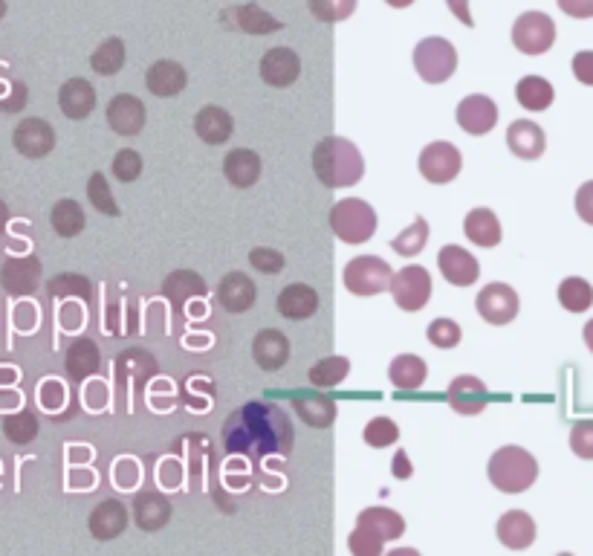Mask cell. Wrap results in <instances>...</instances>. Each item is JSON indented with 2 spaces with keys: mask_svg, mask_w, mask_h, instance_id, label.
Segmentation results:
<instances>
[{
  "mask_svg": "<svg viewBox=\"0 0 593 556\" xmlns=\"http://www.w3.org/2000/svg\"><path fill=\"white\" fill-rule=\"evenodd\" d=\"M313 171L327 189H348L362 180L365 160L351 139L327 137L313 148Z\"/></svg>",
  "mask_w": 593,
  "mask_h": 556,
  "instance_id": "cell-1",
  "label": "cell"
},
{
  "mask_svg": "<svg viewBox=\"0 0 593 556\" xmlns=\"http://www.w3.org/2000/svg\"><path fill=\"white\" fill-rule=\"evenodd\" d=\"M539 478V461L521 446H501L489 458V481L501 493H524Z\"/></svg>",
  "mask_w": 593,
  "mask_h": 556,
  "instance_id": "cell-2",
  "label": "cell"
},
{
  "mask_svg": "<svg viewBox=\"0 0 593 556\" xmlns=\"http://www.w3.org/2000/svg\"><path fill=\"white\" fill-rule=\"evenodd\" d=\"M330 229L345 244H365L377 232V212L359 197H345L330 209Z\"/></svg>",
  "mask_w": 593,
  "mask_h": 556,
  "instance_id": "cell-3",
  "label": "cell"
},
{
  "mask_svg": "<svg viewBox=\"0 0 593 556\" xmlns=\"http://www.w3.org/2000/svg\"><path fill=\"white\" fill-rule=\"evenodd\" d=\"M414 70L429 84L449 82L458 70V50L446 38H423L414 47Z\"/></svg>",
  "mask_w": 593,
  "mask_h": 556,
  "instance_id": "cell-4",
  "label": "cell"
},
{
  "mask_svg": "<svg viewBox=\"0 0 593 556\" xmlns=\"http://www.w3.org/2000/svg\"><path fill=\"white\" fill-rule=\"evenodd\" d=\"M391 278V264L379 255H356L342 270V281L353 296H377L391 287Z\"/></svg>",
  "mask_w": 593,
  "mask_h": 556,
  "instance_id": "cell-5",
  "label": "cell"
},
{
  "mask_svg": "<svg viewBox=\"0 0 593 556\" xmlns=\"http://www.w3.org/2000/svg\"><path fill=\"white\" fill-rule=\"evenodd\" d=\"M388 290H391V296H394V302H397L400 310L417 313V310L429 305V299H432V276H429L426 267L408 264V267L394 273Z\"/></svg>",
  "mask_w": 593,
  "mask_h": 556,
  "instance_id": "cell-6",
  "label": "cell"
},
{
  "mask_svg": "<svg viewBox=\"0 0 593 556\" xmlns=\"http://www.w3.org/2000/svg\"><path fill=\"white\" fill-rule=\"evenodd\" d=\"M556 41V24L544 12H524L513 27V44L524 56H544Z\"/></svg>",
  "mask_w": 593,
  "mask_h": 556,
  "instance_id": "cell-7",
  "label": "cell"
},
{
  "mask_svg": "<svg viewBox=\"0 0 593 556\" xmlns=\"http://www.w3.org/2000/svg\"><path fill=\"white\" fill-rule=\"evenodd\" d=\"M460 168H463V157L452 142H432L420 154V174L434 186L452 183L460 174Z\"/></svg>",
  "mask_w": 593,
  "mask_h": 556,
  "instance_id": "cell-8",
  "label": "cell"
},
{
  "mask_svg": "<svg viewBox=\"0 0 593 556\" xmlns=\"http://www.w3.org/2000/svg\"><path fill=\"white\" fill-rule=\"evenodd\" d=\"M475 307L489 325H510L518 316V293L504 281H492L478 293Z\"/></svg>",
  "mask_w": 593,
  "mask_h": 556,
  "instance_id": "cell-9",
  "label": "cell"
},
{
  "mask_svg": "<svg viewBox=\"0 0 593 556\" xmlns=\"http://www.w3.org/2000/svg\"><path fill=\"white\" fill-rule=\"evenodd\" d=\"M455 119H458V125L466 134L484 137V134H489L498 125V105L489 96H484V93H472V96H466L458 105Z\"/></svg>",
  "mask_w": 593,
  "mask_h": 556,
  "instance_id": "cell-10",
  "label": "cell"
},
{
  "mask_svg": "<svg viewBox=\"0 0 593 556\" xmlns=\"http://www.w3.org/2000/svg\"><path fill=\"white\" fill-rule=\"evenodd\" d=\"M12 142H15L18 154H24L29 160H41V157H47L55 148V131L50 122L32 116V119H24V122L15 128Z\"/></svg>",
  "mask_w": 593,
  "mask_h": 556,
  "instance_id": "cell-11",
  "label": "cell"
},
{
  "mask_svg": "<svg viewBox=\"0 0 593 556\" xmlns=\"http://www.w3.org/2000/svg\"><path fill=\"white\" fill-rule=\"evenodd\" d=\"M437 264H440L443 278L455 287H472L481 276V267H478L475 255L458 247V244H446L443 250L437 252Z\"/></svg>",
  "mask_w": 593,
  "mask_h": 556,
  "instance_id": "cell-12",
  "label": "cell"
},
{
  "mask_svg": "<svg viewBox=\"0 0 593 556\" xmlns=\"http://www.w3.org/2000/svg\"><path fill=\"white\" fill-rule=\"evenodd\" d=\"M449 397V406L463 417L481 415L486 409V400H489V391H486L484 380L472 377V374H460L452 380V386L446 391Z\"/></svg>",
  "mask_w": 593,
  "mask_h": 556,
  "instance_id": "cell-13",
  "label": "cell"
},
{
  "mask_svg": "<svg viewBox=\"0 0 593 556\" xmlns=\"http://www.w3.org/2000/svg\"><path fill=\"white\" fill-rule=\"evenodd\" d=\"M41 281V261L35 255H24V258H9L0 267V284L12 293V296H29L35 293Z\"/></svg>",
  "mask_w": 593,
  "mask_h": 556,
  "instance_id": "cell-14",
  "label": "cell"
},
{
  "mask_svg": "<svg viewBox=\"0 0 593 556\" xmlns=\"http://www.w3.org/2000/svg\"><path fill=\"white\" fill-rule=\"evenodd\" d=\"M301 76V61L296 50L290 47H275L267 50L261 58V79L270 87H290Z\"/></svg>",
  "mask_w": 593,
  "mask_h": 556,
  "instance_id": "cell-15",
  "label": "cell"
},
{
  "mask_svg": "<svg viewBox=\"0 0 593 556\" xmlns=\"http://www.w3.org/2000/svg\"><path fill=\"white\" fill-rule=\"evenodd\" d=\"M108 125L119 137H136L145 128V105L131 93L113 96L108 105Z\"/></svg>",
  "mask_w": 593,
  "mask_h": 556,
  "instance_id": "cell-16",
  "label": "cell"
},
{
  "mask_svg": "<svg viewBox=\"0 0 593 556\" xmlns=\"http://www.w3.org/2000/svg\"><path fill=\"white\" fill-rule=\"evenodd\" d=\"M255 299H258L255 281L243 273H229L217 284V302L229 313H246L249 307H255Z\"/></svg>",
  "mask_w": 593,
  "mask_h": 556,
  "instance_id": "cell-17",
  "label": "cell"
},
{
  "mask_svg": "<svg viewBox=\"0 0 593 556\" xmlns=\"http://www.w3.org/2000/svg\"><path fill=\"white\" fill-rule=\"evenodd\" d=\"M507 148L518 160H539L547 148V139L533 119H515L507 128Z\"/></svg>",
  "mask_w": 593,
  "mask_h": 556,
  "instance_id": "cell-18",
  "label": "cell"
},
{
  "mask_svg": "<svg viewBox=\"0 0 593 556\" xmlns=\"http://www.w3.org/2000/svg\"><path fill=\"white\" fill-rule=\"evenodd\" d=\"M495 533H498V542L507 545L510 551H524L536 542V522L524 510H507L498 519Z\"/></svg>",
  "mask_w": 593,
  "mask_h": 556,
  "instance_id": "cell-19",
  "label": "cell"
},
{
  "mask_svg": "<svg viewBox=\"0 0 593 556\" xmlns=\"http://www.w3.org/2000/svg\"><path fill=\"white\" fill-rule=\"evenodd\" d=\"M356 528L371 533L379 542H391L405 533V519L397 510H388V507H368L356 516Z\"/></svg>",
  "mask_w": 593,
  "mask_h": 556,
  "instance_id": "cell-20",
  "label": "cell"
},
{
  "mask_svg": "<svg viewBox=\"0 0 593 556\" xmlns=\"http://www.w3.org/2000/svg\"><path fill=\"white\" fill-rule=\"evenodd\" d=\"M252 357L264 371H278L290 360V339L275 328H267L252 339Z\"/></svg>",
  "mask_w": 593,
  "mask_h": 556,
  "instance_id": "cell-21",
  "label": "cell"
},
{
  "mask_svg": "<svg viewBox=\"0 0 593 556\" xmlns=\"http://www.w3.org/2000/svg\"><path fill=\"white\" fill-rule=\"evenodd\" d=\"M87 525H90V533L99 542H110V539H116L119 533H125V528H128V510H125V504L119 499L102 501L90 513V522Z\"/></svg>",
  "mask_w": 593,
  "mask_h": 556,
  "instance_id": "cell-22",
  "label": "cell"
},
{
  "mask_svg": "<svg viewBox=\"0 0 593 556\" xmlns=\"http://www.w3.org/2000/svg\"><path fill=\"white\" fill-rule=\"evenodd\" d=\"M58 108L70 119H87L96 108V90L87 79H70L58 90Z\"/></svg>",
  "mask_w": 593,
  "mask_h": 556,
  "instance_id": "cell-23",
  "label": "cell"
},
{
  "mask_svg": "<svg viewBox=\"0 0 593 556\" xmlns=\"http://www.w3.org/2000/svg\"><path fill=\"white\" fill-rule=\"evenodd\" d=\"M102 365V354H99V345L90 339V336H81L76 339L70 348H67V357H64V368H67V377L70 380H87L99 371Z\"/></svg>",
  "mask_w": 593,
  "mask_h": 556,
  "instance_id": "cell-24",
  "label": "cell"
},
{
  "mask_svg": "<svg viewBox=\"0 0 593 556\" xmlns=\"http://www.w3.org/2000/svg\"><path fill=\"white\" fill-rule=\"evenodd\" d=\"M162 296L174 305V310H183L191 299L206 296V281L194 270H174L162 281Z\"/></svg>",
  "mask_w": 593,
  "mask_h": 556,
  "instance_id": "cell-25",
  "label": "cell"
},
{
  "mask_svg": "<svg viewBox=\"0 0 593 556\" xmlns=\"http://www.w3.org/2000/svg\"><path fill=\"white\" fill-rule=\"evenodd\" d=\"M168 519H171V504H168V499L160 496L157 490H145V493H139L134 499L136 528L154 533V530L165 528Z\"/></svg>",
  "mask_w": 593,
  "mask_h": 556,
  "instance_id": "cell-26",
  "label": "cell"
},
{
  "mask_svg": "<svg viewBox=\"0 0 593 556\" xmlns=\"http://www.w3.org/2000/svg\"><path fill=\"white\" fill-rule=\"evenodd\" d=\"M194 131H197V137L203 139V142L220 145V142H226V139L232 137L235 119H232V113L217 108V105H206V108H200L197 116H194Z\"/></svg>",
  "mask_w": 593,
  "mask_h": 556,
  "instance_id": "cell-27",
  "label": "cell"
},
{
  "mask_svg": "<svg viewBox=\"0 0 593 556\" xmlns=\"http://www.w3.org/2000/svg\"><path fill=\"white\" fill-rule=\"evenodd\" d=\"M189 82V73L183 70V64H177V61H157V64H151L148 67V73H145V84H148V90L154 93V96H177V93H183V87Z\"/></svg>",
  "mask_w": 593,
  "mask_h": 556,
  "instance_id": "cell-28",
  "label": "cell"
},
{
  "mask_svg": "<svg viewBox=\"0 0 593 556\" xmlns=\"http://www.w3.org/2000/svg\"><path fill=\"white\" fill-rule=\"evenodd\" d=\"M223 174H226V180H229L232 186L249 189V186H255L258 177H261V157H258L255 151H249V148H235V151H229L226 160H223Z\"/></svg>",
  "mask_w": 593,
  "mask_h": 556,
  "instance_id": "cell-29",
  "label": "cell"
},
{
  "mask_svg": "<svg viewBox=\"0 0 593 556\" xmlns=\"http://www.w3.org/2000/svg\"><path fill=\"white\" fill-rule=\"evenodd\" d=\"M463 232H466V238L472 241V244H478V247H498L501 244V221L495 218V212L492 209H486V206H478V209H472L466 218H463Z\"/></svg>",
  "mask_w": 593,
  "mask_h": 556,
  "instance_id": "cell-30",
  "label": "cell"
},
{
  "mask_svg": "<svg viewBox=\"0 0 593 556\" xmlns=\"http://www.w3.org/2000/svg\"><path fill=\"white\" fill-rule=\"evenodd\" d=\"M316 310H319V293L310 284H290L278 296V313L293 322L310 319Z\"/></svg>",
  "mask_w": 593,
  "mask_h": 556,
  "instance_id": "cell-31",
  "label": "cell"
},
{
  "mask_svg": "<svg viewBox=\"0 0 593 556\" xmlns=\"http://www.w3.org/2000/svg\"><path fill=\"white\" fill-rule=\"evenodd\" d=\"M223 18L232 21V24H226V27L241 29V32H249V35H270V32H278V29H281V21H275L270 12H264V9L255 6V3L229 9V12H223Z\"/></svg>",
  "mask_w": 593,
  "mask_h": 556,
  "instance_id": "cell-32",
  "label": "cell"
},
{
  "mask_svg": "<svg viewBox=\"0 0 593 556\" xmlns=\"http://www.w3.org/2000/svg\"><path fill=\"white\" fill-rule=\"evenodd\" d=\"M293 409L298 420L313 429H327L336 420V403L327 394H298L293 400Z\"/></svg>",
  "mask_w": 593,
  "mask_h": 556,
  "instance_id": "cell-33",
  "label": "cell"
},
{
  "mask_svg": "<svg viewBox=\"0 0 593 556\" xmlns=\"http://www.w3.org/2000/svg\"><path fill=\"white\" fill-rule=\"evenodd\" d=\"M515 99H518V105L524 111L539 113L547 111L553 105L556 90H553V84L547 82V79H541V76H524L521 82L515 84Z\"/></svg>",
  "mask_w": 593,
  "mask_h": 556,
  "instance_id": "cell-34",
  "label": "cell"
},
{
  "mask_svg": "<svg viewBox=\"0 0 593 556\" xmlns=\"http://www.w3.org/2000/svg\"><path fill=\"white\" fill-rule=\"evenodd\" d=\"M426 374H429L426 362L414 357V354H403V357L391 360V365H388V380H391L394 389L400 391L420 389L426 383Z\"/></svg>",
  "mask_w": 593,
  "mask_h": 556,
  "instance_id": "cell-35",
  "label": "cell"
},
{
  "mask_svg": "<svg viewBox=\"0 0 593 556\" xmlns=\"http://www.w3.org/2000/svg\"><path fill=\"white\" fill-rule=\"evenodd\" d=\"M351 374V360L348 357H324L310 368V383L316 389H333Z\"/></svg>",
  "mask_w": 593,
  "mask_h": 556,
  "instance_id": "cell-36",
  "label": "cell"
},
{
  "mask_svg": "<svg viewBox=\"0 0 593 556\" xmlns=\"http://www.w3.org/2000/svg\"><path fill=\"white\" fill-rule=\"evenodd\" d=\"M50 223L61 238H76L84 229V209L76 200H58L53 206Z\"/></svg>",
  "mask_w": 593,
  "mask_h": 556,
  "instance_id": "cell-37",
  "label": "cell"
},
{
  "mask_svg": "<svg viewBox=\"0 0 593 556\" xmlns=\"http://www.w3.org/2000/svg\"><path fill=\"white\" fill-rule=\"evenodd\" d=\"M559 302H562V307L570 310V313H585V310L593 305V287L585 278L579 276L565 278V281L559 284Z\"/></svg>",
  "mask_w": 593,
  "mask_h": 556,
  "instance_id": "cell-38",
  "label": "cell"
},
{
  "mask_svg": "<svg viewBox=\"0 0 593 556\" xmlns=\"http://www.w3.org/2000/svg\"><path fill=\"white\" fill-rule=\"evenodd\" d=\"M125 64V44L119 38H108L96 47V53L90 56V67L99 76H116Z\"/></svg>",
  "mask_w": 593,
  "mask_h": 556,
  "instance_id": "cell-39",
  "label": "cell"
},
{
  "mask_svg": "<svg viewBox=\"0 0 593 556\" xmlns=\"http://www.w3.org/2000/svg\"><path fill=\"white\" fill-rule=\"evenodd\" d=\"M426 241H429V223H426V218H414V223L405 226L403 232L391 241V250L403 255V258H411V255L423 252Z\"/></svg>",
  "mask_w": 593,
  "mask_h": 556,
  "instance_id": "cell-40",
  "label": "cell"
},
{
  "mask_svg": "<svg viewBox=\"0 0 593 556\" xmlns=\"http://www.w3.org/2000/svg\"><path fill=\"white\" fill-rule=\"evenodd\" d=\"M3 435L12 441V444L24 446L32 444L35 441V435H38V417L32 415V412H15V415L3 417Z\"/></svg>",
  "mask_w": 593,
  "mask_h": 556,
  "instance_id": "cell-41",
  "label": "cell"
},
{
  "mask_svg": "<svg viewBox=\"0 0 593 556\" xmlns=\"http://www.w3.org/2000/svg\"><path fill=\"white\" fill-rule=\"evenodd\" d=\"M365 444L374 449H385V446L397 444L400 441V426L391 417H374L365 429H362Z\"/></svg>",
  "mask_w": 593,
  "mask_h": 556,
  "instance_id": "cell-42",
  "label": "cell"
},
{
  "mask_svg": "<svg viewBox=\"0 0 593 556\" xmlns=\"http://www.w3.org/2000/svg\"><path fill=\"white\" fill-rule=\"evenodd\" d=\"M307 3H310L313 18L322 24H339V21L351 18L353 9H356V0H307Z\"/></svg>",
  "mask_w": 593,
  "mask_h": 556,
  "instance_id": "cell-43",
  "label": "cell"
},
{
  "mask_svg": "<svg viewBox=\"0 0 593 556\" xmlns=\"http://www.w3.org/2000/svg\"><path fill=\"white\" fill-rule=\"evenodd\" d=\"M87 197H90V206L93 209H99L102 215H119V206H116V200H113V192H110L108 186V177L102 174V171H96L93 177H90V183H87Z\"/></svg>",
  "mask_w": 593,
  "mask_h": 556,
  "instance_id": "cell-44",
  "label": "cell"
},
{
  "mask_svg": "<svg viewBox=\"0 0 593 556\" xmlns=\"http://www.w3.org/2000/svg\"><path fill=\"white\" fill-rule=\"evenodd\" d=\"M50 296H81V299H90V281L79 273H61L47 284Z\"/></svg>",
  "mask_w": 593,
  "mask_h": 556,
  "instance_id": "cell-45",
  "label": "cell"
},
{
  "mask_svg": "<svg viewBox=\"0 0 593 556\" xmlns=\"http://www.w3.org/2000/svg\"><path fill=\"white\" fill-rule=\"evenodd\" d=\"M426 336H429V342H432L434 348H455L463 331H460L458 322H452V319H434Z\"/></svg>",
  "mask_w": 593,
  "mask_h": 556,
  "instance_id": "cell-46",
  "label": "cell"
},
{
  "mask_svg": "<svg viewBox=\"0 0 593 556\" xmlns=\"http://www.w3.org/2000/svg\"><path fill=\"white\" fill-rule=\"evenodd\" d=\"M139 174H142V157L136 154L134 148H122L113 157V177L122 180V183H134Z\"/></svg>",
  "mask_w": 593,
  "mask_h": 556,
  "instance_id": "cell-47",
  "label": "cell"
},
{
  "mask_svg": "<svg viewBox=\"0 0 593 556\" xmlns=\"http://www.w3.org/2000/svg\"><path fill=\"white\" fill-rule=\"evenodd\" d=\"M570 449L585 458L593 461V420H579L573 429H570Z\"/></svg>",
  "mask_w": 593,
  "mask_h": 556,
  "instance_id": "cell-48",
  "label": "cell"
},
{
  "mask_svg": "<svg viewBox=\"0 0 593 556\" xmlns=\"http://www.w3.org/2000/svg\"><path fill=\"white\" fill-rule=\"evenodd\" d=\"M249 264L258 270V273H281L284 270V255L278 250H270V247H255L249 252Z\"/></svg>",
  "mask_w": 593,
  "mask_h": 556,
  "instance_id": "cell-49",
  "label": "cell"
},
{
  "mask_svg": "<svg viewBox=\"0 0 593 556\" xmlns=\"http://www.w3.org/2000/svg\"><path fill=\"white\" fill-rule=\"evenodd\" d=\"M348 548H351L353 556H379L382 548H385V542H379V539H374L365 530L353 528V533L348 536Z\"/></svg>",
  "mask_w": 593,
  "mask_h": 556,
  "instance_id": "cell-50",
  "label": "cell"
},
{
  "mask_svg": "<svg viewBox=\"0 0 593 556\" xmlns=\"http://www.w3.org/2000/svg\"><path fill=\"white\" fill-rule=\"evenodd\" d=\"M570 67H573V76H576V82L593 87V50H582V53H576Z\"/></svg>",
  "mask_w": 593,
  "mask_h": 556,
  "instance_id": "cell-51",
  "label": "cell"
},
{
  "mask_svg": "<svg viewBox=\"0 0 593 556\" xmlns=\"http://www.w3.org/2000/svg\"><path fill=\"white\" fill-rule=\"evenodd\" d=\"M573 203H576V215L593 226V180H588V183H582V186H579V192H576V200H573Z\"/></svg>",
  "mask_w": 593,
  "mask_h": 556,
  "instance_id": "cell-52",
  "label": "cell"
},
{
  "mask_svg": "<svg viewBox=\"0 0 593 556\" xmlns=\"http://www.w3.org/2000/svg\"><path fill=\"white\" fill-rule=\"evenodd\" d=\"M559 9L570 18H593V0H559Z\"/></svg>",
  "mask_w": 593,
  "mask_h": 556,
  "instance_id": "cell-53",
  "label": "cell"
},
{
  "mask_svg": "<svg viewBox=\"0 0 593 556\" xmlns=\"http://www.w3.org/2000/svg\"><path fill=\"white\" fill-rule=\"evenodd\" d=\"M27 105V84L24 82H15V96H12V102H0V111H21Z\"/></svg>",
  "mask_w": 593,
  "mask_h": 556,
  "instance_id": "cell-54",
  "label": "cell"
},
{
  "mask_svg": "<svg viewBox=\"0 0 593 556\" xmlns=\"http://www.w3.org/2000/svg\"><path fill=\"white\" fill-rule=\"evenodd\" d=\"M411 473H414V467L408 464V455H405V449H397V455H394V464H391V475H394V478H400V481H405V478H411Z\"/></svg>",
  "mask_w": 593,
  "mask_h": 556,
  "instance_id": "cell-55",
  "label": "cell"
},
{
  "mask_svg": "<svg viewBox=\"0 0 593 556\" xmlns=\"http://www.w3.org/2000/svg\"><path fill=\"white\" fill-rule=\"evenodd\" d=\"M41 403H44L47 409H55V406L61 403V386H58V383H44V386H41Z\"/></svg>",
  "mask_w": 593,
  "mask_h": 556,
  "instance_id": "cell-56",
  "label": "cell"
},
{
  "mask_svg": "<svg viewBox=\"0 0 593 556\" xmlns=\"http://www.w3.org/2000/svg\"><path fill=\"white\" fill-rule=\"evenodd\" d=\"M449 9L455 12V18H458L463 27H475V24H472V15H469V9H466V0H449Z\"/></svg>",
  "mask_w": 593,
  "mask_h": 556,
  "instance_id": "cell-57",
  "label": "cell"
},
{
  "mask_svg": "<svg viewBox=\"0 0 593 556\" xmlns=\"http://www.w3.org/2000/svg\"><path fill=\"white\" fill-rule=\"evenodd\" d=\"M582 336H585V345L591 348V354H593V319L585 325V331H582Z\"/></svg>",
  "mask_w": 593,
  "mask_h": 556,
  "instance_id": "cell-58",
  "label": "cell"
},
{
  "mask_svg": "<svg viewBox=\"0 0 593 556\" xmlns=\"http://www.w3.org/2000/svg\"><path fill=\"white\" fill-rule=\"evenodd\" d=\"M388 6H394V9H405V6H411L414 0H385Z\"/></svg>",
  "mask_w": 593,
  "mask_h": 556,
  "instance_id": "cell-59",
  "label": "cell"
},
{
  "mask_svg": "<svg viewBox=\"0 0 593 556\" xmlns=\"http://www.w3.org/2000/svg\"><path fill=\"white\" fill-rule=\"evenodd\" d=\"M6 15V0H0V18Z\"/></svg>",
  "mask_w": 593,
  "mask_h": 556,
  "instance_id": "cell-60",
  "label": "cell"
}]
</instances>
